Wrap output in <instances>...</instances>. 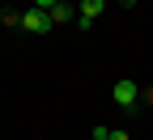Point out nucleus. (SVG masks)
I'll use <instances>...</instances> for the list:
<instances>
[{
  "label": "nucleus",
  "instance_id": "nucleus-4",
  "mask_svg": "<svg viewBox=\"0 0 153 140\" xmlns=\"http://www.w3.org/2000/svg\"><path fill=\"white\" fill-rule=\"evenodd\" d=\"M47 17H51V26H64V21H72V4H68V0H60V4L47 9Z\"/></svg>",
  "mask_w": 153,
  "mask_h": 140
},
{
  "label": "nucleus",
  "instance_id": "nucleus-6",
  "mask_svg": "<svg viewBox=\"0 0 153 140\" xmlns=\"http://www.w3.org/2000/svg\"><path fill=\"white\" fill-rule=\"evenodd\" d=\"M106 140H128V132H119V127H115V132H106Z\"/></svg>",
  "mask_w": 153,
  "mask_h": 140
},
{
  "label": "nucleus",
  "instance_id": "nucleus-5",
  "mask_svg": "<svg viewBox=\"0 0 153 140\" xmlns=\"http://www.w3.org/2000/svg\"><path fill=\"white\" fill-rule=\"evenodd\" d=\"M51 4H60V0H34V9H43V13H47Z\"/></svg>",
  "mask_w": 153,
  "mask_h": 140
},
{
  "label": "nucleus",
  "instance_id": "nucleus-2",
  "mask_svg": "<svg viewBox=\"0 0 153 140\" xmlns=\"http://www.w3.org/2000/svg\"><path fill=\"white\" fill-rule=\"evenodd\" d=\"M47 26H51V17H47L43 9H26V13H22V30H30V34H43Z\"/></svg>",
  "mask_w": 153,
  "mask_h": 140
},
{
  "label": "nucleus",
  "instance_id": "nucleus-1",
  "mask_svg": "<svg viewBox=\"0 0 153 140\" xmlns=\"http://www.w3.org/2000/svg\"><path fill=\"white\" fill-rule=\"evenodd\" d=\"M111 98H115V106H119V110H136V102H140V85L123 76V81H115Z\"/></svg>",
  "mask_w": 153,
  "mask_h": 140
},
{
  "label": "nucleus",
  "instance_id": "nucleus-3",
  "mask_svg": "<svg viewBox=\"0 0 153 140\" xmlns=\"http://www.w3.org/2000/svg\"><path fill=\"white\" fill-rule=\"evenodd\" d=\"M102 9H106V0H81V17H76V26L89 30V26H94V17H98Z\"/></svg>",
  "mask_w": 153,
  "mask_h": 140
}]
</instances>
